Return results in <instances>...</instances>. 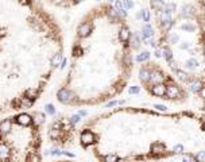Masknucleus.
<instances>
[{
	"label": "nucleus",
	"instance_id": "1",
	"mask_svg": "<svg viewBox=\"0 0 205 162\" xmlns=\"http://www.w3.org/2000/svg\"><path fill=\"white\" fill-rule=\"evenodd\" d=\"M77 141L84 151L103 162H205V111L116 107L84 120Z\"/></svg>",
	"mask_w": 205,
	"mask_h": 162
},
{
	"label": "nucleus",
	"instance_id": "2",
	"mask_svg": "<svg viewBox=\"0 0 205 162\" xmlns=\"http://www.w3.org/2000/svg\"><path fill=\"white\" fill-rule=\"evenodd\" d=\"M134 70V37L128 20L112 3L101 1L77 25L57 100L72 108L105 104L125 91Z\"/></svg>",
	"mask_w": 205,
	"mask_h": 162
},
{
	"label": "nucleus",
	"instance_id": "3",
	"mask_svg": "<svg viewBox=\"0 0 205 162\" xmlns=\"http://www.w3.org/2000/svg\"><path fill=\"white\" fill-rule=\"evenodd\" d=\"M62 56V28L39 0H0V116L31 109Z\"/></svg>",
	"mask_w": 205,
	"mask_h": 162
},
{
	"label": "nucleus",
	"instance_id": "4",
	"mask_svg": "<svg viewBox=\"0 0 205 162\" xmlns=\"http://www.w3.org/2000/svg\"><path fill=\"white\" fill-rule=\"evenodd\" d=\"M149 4L161 56L205 111V0H149Z\"/></svg>",
	"mask_w": 205,
	"mask_h": 162
},
{
	"label": "nucleus",
	"instance_id": "5",
	"mask_svg": "<svg viewBox=\"0 0 205 162\" xmlns=\"http://www.w3.org/2000/svg\"><path fill=\"white\" fill-rule=\"evenodd\" d=\"M38 111L23 109L0 119V162L42 159L43 122Z\"/></svg>",
	"mask_w": 205,
	"mask_h": 162
},
{
	"label": "nucleus",
	"instance_id": "6",
	"mask_svg": "<svg viewBox=\"0 0 205 162\" xmlns=\"http://www.w3.org/2000/svg\"><path fill=\"white\" fill-rule=\"evenodd\" d=\"M138 78L147 95L170 103L188 101L190 91L169 69L155 61H143L138 68Z\"/></svg>",
	"mask_w": 205,
	"mask_h": 162
},
{
	"label": "nucleus",
	"instance_id": "7",
	"mask_svg": "<svg viewBox=\"0 0 205 162\" xmlns=\"http://www.w3.org/2000/svg\"><path fill=\"white\" fill-rule=\"evenodd\" d=\"M47 138L54 146L68 147L77 138V128L68 118H57L47 128Z\"/></svg>",
	"mask_w": 205,
	"mask_h": 162
},
{
	"label": "nucleus",
	"instance_id": "8",
	"mask_svg": "<svg viewBox=\"0 0 205 162\" xmlns=\"http://www.w3.org/2000/svg\"><path fill=\"white\" fill-rule=\"evenodd\" d=\"M45 1L49 3L50 6H53V7L62 8V10H69V8L80 6L85 0H45Z\"/></svg>",
	"mask_w": 205,
	"mask_h": 162
}]
</instances>
